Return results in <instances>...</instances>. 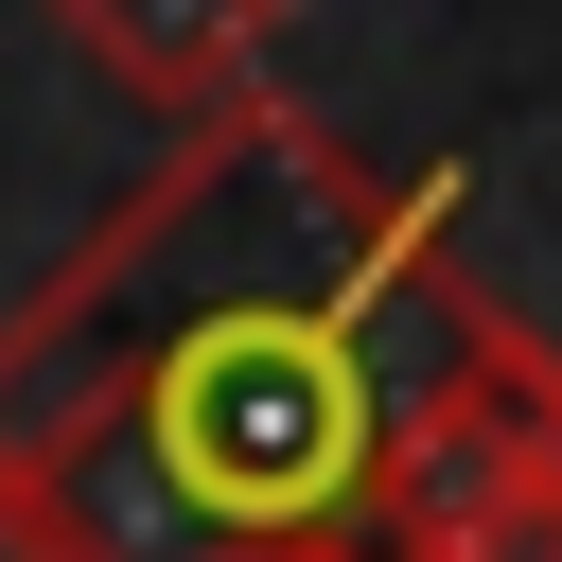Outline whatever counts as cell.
Listing matches in <instances>:
<instances>
[{
    "label": "cell",
    "instance_id": "obj_1",
    "mask_svg": "<svg viewBox=\"0 0 562 562\" xmlns=\"http://www.w3.org/2000/svg\"><path fill=\"white\" fill-rule=\"evenodd\" d=\"M492 316L457 176H369L316 105L246 88L0 316V562L369 544Z\"/></svg>",
    "mask_w": 562,
    "mask_h": 562
},
{
    "label": "cell",
    "instance_id": "obj_2",
    "mask_svg": "<svg viewBox=\"0 0 562 562\" xmlns=\"http://www.w3.org/2000/svg\"><path fill=\"white\" fill-rule=\"evenodd\" d=\"M369 562H562V351L527 316H492L457 351V386L422 404Z\"/></svg>",
    "mask_w": 562,
    "mask_h": 562
},
{
    "label": "cell",
    "instance_id": "obj_3",
    "mask_svg": "<svg viewBox=\"0 0 562 562\" xmlns=\"http://www.w3.org/2000/svg\"><path fill=\"white\" fill-rule=\"evenodd\" d=\"M35 18H53L105 88L211 123V105H246V88L281 70V18H299V0H35Z\"/></svg>",
    "mask_w": 562,
    "mask_h": 562
},
{
    "label": "cell",
    "instance_id": "obj_4",
    "mask_svg": "<svg viewBox=\"0 0 562 562\" xmlns=\"http://www.w3.org/2000/svg\"><path fill=\"white\" fill-rule=\"evenodd\" d=\"M281 562H369V544H281Z\"/></svg>",
    "mask_w": 562,
    "mask_h": 562
}]
</instances>
